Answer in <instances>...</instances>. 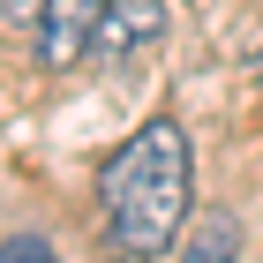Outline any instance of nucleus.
Here are the masks:
<instances>
[{"mask_svg": "<svg viewBox=\"0 0 263 263\" xmlns=\"http://www.w3.org/2000/svg\"><path fill=\"white\" fill-rule=\"evenodd\" d=\"M0 263H53V248H45L38 233H23V241H8V248H0Z\"/></svg>", "mask_w": 263, "mask_h": 263, "instance_id": "39448f33", "label": "nucleus"}, {"mask_svg": "<svg viewBox=\"0 0 263 263\" xmlns=\"http://www.w3.org/2000/svg\"><path fill=\"white\" fill-rule=\"evenodd\" d=\"M98 211H105L113 248H136V256L158 263L196 218V143H188V128L165 121V113L143 121L98 165Z\"/></svg>", "mask_w": 263, "mask_h": 263, "instance_id": "f257e3e1", "label": "nucleus"}, {"mask_svg": "<svg viewBox=\"0 0 263 263\" xmlns=\"http://www.w3.org/2000/svg\"><path fill=\"white\" fill-rule=\"evenodd\" d=\"M98 15H105V0H45V15H38V61L45 68H76L90 61V38H98Z\"/></svg>", "mask_w": 263, "mask_h": 263, "instance_id": "f03ea898", "label": "nucleus"}, {"mask_svg": "<svg viewBox=\"0 0 263 263\" xmlns=\"http://www.w3.org/2000/svg\"><path fill=\"white\" fill-rule=\"evenodd\" d=\"M45 0H0V23H15V30H38Z\"/></svg>", "mask_w": 263, "mask_h": 263, "instance_id": "423d86ee", "label": "nucleus"}, {"mask_svg": "<svg viewBox=\"0 0 263 263\" xmlns=\"http://www.w3.org/2000/svg\"><path fill=\"white\" fill-rule=\"evenodd\" d=\"M98 263H151V256H136V248H113V256H98Z\"/></svg>", "mask_w": 263, "mask_h": 263, "instance_id": "0eeeda50", "label": "nucleus"}, {"mask_svg": "<svg viewBox=\"0 0 263 263\" xmlns=\"http://www.w3.org/2000/svg\"><path fill=\"white\" fill-rule=\"evenodd\" d=\"M165 23H173V15H165V0H105L90 53H98V61H128V53H143V45L165 38Z\"/></svg>", "mask_w": 263, "mask_h": 263, "instance_id": "7ed1b4c3", "label": "nucleus"}, {"mask_svg": "<svg viewBox=\"0 0 263 263\" xmlns=\"http://www.w3.org/2000/svg\"><path fill=\"white\" fill-rule=\"evenodd\" d=\"M173 248H181L173 263H233L241 256V218H233V211H196Z\"/></svg>", "mask_w": 263, "mask_h": 263, "instance_id": "20e7f679", "label": "nucleus"}]
</instances>
